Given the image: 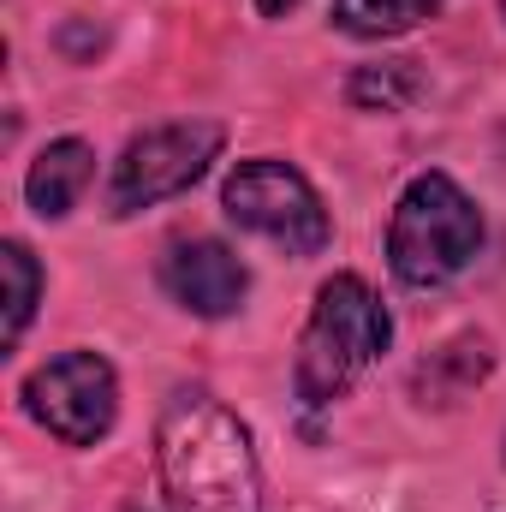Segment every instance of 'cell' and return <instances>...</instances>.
Returning a JSON list of instances; mask_svg holds the SVG:
<instances>
[{
	"mask_svg": "<svg viewBox=\"0 0 506 512\" xmlns=\"http://www.w3.org/2000/svg\"><path fill=\"white\" fill-rule=\"evenodd\" d=\"M155 471L167 512H268L251 429L215 393H173L161 405Z\"/></svg>",
	"mask_w": 506,
	"mask_h": 512,
	"instance_id": "obj_1",
	"label": "cell"
},
{
	"mask_svg": "<svg viewBox=\"0 0 506 512\" xmlns=\"http://www.w3.org/2000/svg\"><path fill=\"white\" fill-rule=\"evenodd\" d=\"M393 340V316L376 298V286L364 274H334L316 286V304L304 316L298 334V364H292V387L310 411L346 399L352 387L376 370V358Z\"/></svg>",
	"mask_w": 506,
	"mask_h": 512,
	"instance_id": "obj_2",
	"label": "cell"
},
{
	"mask_svg": "<svg viewBox=\"0 0 506 512\" xmlns=\"http://www.w3.org/2000/svg\"><path fill=\"white\" fill-rule=\"evenodd\" d=\"M483 251V209L453 173H417L387 221V268L411 292H435L459 280Z\"/></svg>",
	"mask_w": 506,
	"mask_h": 512,
	"instance_id": "obj_3",
	"label": "cell"
},
{
	"mask_svg": "<svg viewBox=\"0 0 506 512\" xmlns=\"http://www.w3.org/2000/svg\"><path fill=\"white\" fill-rule=\"evenodd\" d=\"M221 209L239 233H256L286 256H322L334 245V215L322 191L280 155H251L221 179Z\"/></svg>",
	"mask_w": 506,
	"mask_h": 512,
	"instance_id": "obj_4",
	"label": "cell"
},
{
	"mask_svg": "<svg viewBox=\"0 0 506 512\" xmlns=\"http://www.w3.org/2000/svg\"><path fill=\"white\" fill-rule=\"evenodd\" d=\"M227 149V126L221 120H167V126L137 131L114 173H108V215L131 221L155 203H173L185 197Z\"/></svg>",
	"mask_w": 506,
	"mask_h": 512,
	"instance_id": "obj_5",
	"label": "cell"
},
{
	"mask_svg": "<svg viewBox=\"0 0 506 512\" xmlns=\"http://www.w3.org/2000/svg\"><path fill=\"white\" fill-rule=\"evenodd\" d=\"M18 399H24V417L42 435H54L60 447H102L120 423V376L90 346H72L36 364L18 387Z\"/></svg>",
	"mask_w": 506,
	"mask_h": 512,
	"instance_id": "obj_6",
	"label": "cell"
},
{
	"mask_svg": "<svg viewBox=\"0 0 506 512\" xmlns=\"http://www.w3.org/2000/svg\"><path fill=\"white\" fill-rule=\"evenodd\" d=\"M161 292L203 316V322H221L233 310H245V292H251V268L239 262L233 245L221 239H173L161 256Z\"/></svg>",
	"mask_w": 506,
	"mask_h": 512,
	"instance_id": "obj_7",
	"label": "cell"
},
{
	"mask_svg": "<svg viewBox=\"0 0 506 512\" xmlns=\"http://www.w3.org/2000/svg\"><path fill=\"white\" fill-rule=\"evenodd\" d=\"M495 376V340L489 334H453L441 340L417 370H411V399L417 405H459Z\"/></svg>",
	"mask_w": 506,
	"mask_h": 512,
	"instance_id": "obj_8",
	"label": "cell"
},
{
	"mask_svg": "<svg viewBox=\"0 0 506 512\" xmlns=\"http://www.w3.org/2000/svg\"><path fill=\"white\" fill-rule=\"evenodd\" d=\"M90 179H96V149L84 137H54L24 173V203L42 221H66L78 209V197L90 191Z\"/></svg>",
	"mask_w": 506,
	"mask_h": 512,
	"instance_id": "obj_9",
	"label": "cell"
},
{
	"mask_svg": "<svg viewBox=\"0 0 506 512\" xmlns=\"http://www.w3.org/2000/svg\"><path fill=\"white\" fill-rule=\"evenodd\" d=\"M441 12V0H328L334 30L358 36V42H393L417 24H429Z\"/></svg>",
	"mask_w": 506,
	"mask_h": 512,
	"instance_id": "obj_10",
	"label": "cell"
},
{
	"mask_svg": "<svg viewBox=\"0 0 506 512\" xmlns=\"http://www.w3.org/2000/svg\"><path fill=\"white\" fill-rule=\"evenodd\" d=\"M417 96H423L417 60H376V66H358L346 78V102L364 114H405Z\"/></svg>",
	"mask_w": 506,
	"mask_h": 512,
	"instance_id": "obj_11",
	"label": "cell"
},
{
	"mask_svg": "<svg viewBox=\"0 0 506 512\" xmlns=\"http://www.w3.org/2000/svg\"><path fill=\"white\" fill-rule=\"evenodd\" d=\"M0 268H6V352L24 340L30 316H36V298H42V268H36V251L24 239H6L0 245Z\"/></svg>",
	"mask_w": 506,
	"mask_h": 512,
	"instance_id": "obj_12",
	"label": "cell"
},
{
	"mask_svg": "<svg viewBox=\"0 0 506 512\" xmlns=\"http://www.w3.org/2000/svg\"><path fill=\"white\" fill-rule=\"evenodd\" d=\"M292 6H298V0H256V12H262V18H286Z\"/></svg>",
	"mask_w": 506,
	"mask_h": 512,
	"instance_id": "obj_13",
	"label": "cell"
},
{
	"mask_svg": "<svg viewBox=\"0 0 506 512\" xmlns=\"http://www.w3.org/2000/svg\"><path fill=\"white\" fill-rule=\"evenodd\" d=\"M501 18H506V0H501Z\"/></svg>",
	"mask_w": 506,
	"mask_h": 512,
	"instance_id": "obj_14",
	"label": "cell"
}]
</instances>
